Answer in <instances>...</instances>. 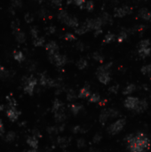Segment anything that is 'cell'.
Wrapping results in <instances>:
<instances>
[{
  "instance_id": "6da1fadb",
  "label": "cell",
  "mask_w": 151,
  "mask_h": 152,
  "mask_svg": "<svg viewBox=\"0 0 151 152\" xmlns=\"http://www.w3.org/2000/svg\"><path fill=\"white\" fill-rule=\"evenodd\" d=\"M125 124H126V121L125 118H120V119L117 120L115 123L111 124V125L108 126V133H110L112 135L119 133L123 130V128L125 127Z\"/></svg>"
},
{
  "instance_id": "7a4b0ae2",
  "label": "cell",
  "mask_w": 151,
  "mask_h": 152,
  "mask_svg": "<svg viewBox=\"0 0 151 152\" xmlns=\"http://www.w3.org/2000/svg\"><path fill=\"white\" fill-rule=\"evenodd\" d=\"M49 60L52 63L56 65L57 67H63L68 62V58L66 55L60 54L59 53H56L54 54H49Z\"/></svg>"
},
{
  "instance_id": "3957f363",
  "label": "cell",
  "mask_w": 151,
  "mask_h": 152,
  "mask_svg": "<svg viewBox=\"0 0 151 152\" xmlns=\"http://www.w3.org/2000/svg\"><path fill=\"white\" fill-rule=\"evenodd\" d=\"M85 22L87 25L89 30H93V31L98 30H101V27L104 25V23H103L101 17L96 18V19H88Z\"/></svg>"
},
{
  "instance_id": "277c9868",
  "label": "cell",
  "mask_w": 151,
  "mask_h": 152,
  "mask_svg": "<svg viewBox=\"0 0 151 152\" xmlns=\"http://www.w3.org/2000/svg\"><path fill=\"white\" fill-rule=\"evenodd\" d=\"M132 12V8L128 6H123L114 9V15L117 18H123Z\"/></svg>"
},
{
  "instance_id": "5b68a950",
  "label": "cell",
  "mask_w": 151,
  "mask_h": 152,
  "mask_svg": "<svg viewBox=\"0 0 151 152\" xmlns=\"http://www.w3.org/2000/svg\"><path fill=\"white\" fill-rule=\"evenodd\" d=\"M37 80L34 77H30L29 78H27L26 83H25V92L28 93L29 94H32L35 89V86H37Z\"/></svg>"
},
{
  "instance_id": "8992f818",
  "label": "cell",
  "mask_w": 151,
  "mask_h": 152,
  "mask_svg": "<svg viewBox=\"0 0 151 152\" xmlns=\"http://www.w3.org/2000/svg\"><path fill=\"white\" fill-rule=\"evenodd\" d=\"M99 81L103 85H108L111 80L110 71H96Z\"/></svg>"
},
{
  "instance_id": "52a82bcc",
  "label": "cell",
  "mask_w": 151,
  "mask_h": 152,
  "mask_svg": "<svg viewBox=\"0 0 151 152\" xmlns=\"http://www.w3.org/2000/svg\"><path fill=\"white\" fill-rule=\"evenodd\" d=\"M140 102V100L137 98V97H133V96H129L127 97L125 100V107L128 109H131V110H133L137 105L139 104Z\"/></svg>"
},
{
  "instance_id": "ba28073f",
  "label": "cell",
  "mask_w": 151,
  "mask_h": 152,
  "mask_svg": "<svg viewBox=\"0 0 151 152\" xmlns=\"http://www.w3.org/2000/svg\"><path fill=\"white\" fill-rule=\"evenodd\" d=\"M138 16L147 21H151V11L147 8H141L138 12Z\"/></svg>"
},
{
  "instance_id": "9c48e42d",
  "label": "cell",
  "mask_w": 151,
  "mask_h": 152,
  "mask_svg": "<svg viewBox=\"0 0 151 152\" xmlns=\"http://www.w3.org/2000/svg\"><path fill=\"white\" fill-rule=\"evenodd\" d=\"M46 49L49 53V54H54V53H58L59 46L56 44V42H54V41H50V42H48L46 45Z\"/></svg>"
},
{
  "instance_id": "30bf717a",
  "label": "cell",
  "mask_w": 151,
  "mask_h": 152,
  "mask_svg": "<svg viewBox=\"0 0 151 152\" xmlns=\"http://www.w3.org/2000/svg\"><path fill=\"white\" fill-rule=\"evenodd\" d=\"M64 24H66L67 26L73 28V29H77V28L79 27V21L78 19L75 16H68V19L66 20V21L64 22Z\"/></svg>"
},
{
  "instance_id": "8fae6325",
  "label": "cell",
  "mask_w": 151,
  "mask_h": 152,
  "mask_svg": "<svg viewBox=\"0 0 151 152\" xmlns=\"http://www.w3.org/2000/svg\"><path fill=\"white\" fill-rule=\"evenodd\" d=\"M148 102L145 99L140 100L139 104L137 105V107L133 109V111L135 113H141V112L145 111V110L148 108Z\"/></svg>"
},
{
  "instance_id": "7c38bea8",
  "label": "cell",
  "mask_w": 151,
  "mask_h": 152,
  "mask_svg": "<svg viewBox=\"0 0 151 152\" xmlns=\"http://www.w3.org/2000/svg\"><path fill=\"white\" fill-rule=\"evenodd\" d=\"M6 114H7V117H8V118H9L10 120L14 121V120H16V119L18 118L20 113L17 111V110H16L14 108H12H12H10L7 110Z\"/></svg>"
},
{
  "instance_id": "4fadbf2b",
  "label": "cell",
  "mask_w": 151,
  "mask_h": 152,
  "mask_svg": "<svg viewBox=\"0 0 151 152\" xmlns=\"http://www.w3.org/2000/svg\"><path fill=\"white\" fill-rule=\"evenodd\" d=\"M63 107H64L63 103L60 100L56 99L55 101H54L53 105H52V112L55 114V113H57L59 111H62V110H63Z\"/></svg>"
},
{
  "instance_id": "5bb4252c",
  "label": "cell",
  "mask_w": 151,
  "mask_h": 152,
  "mask_svg": "<svg viewBox=\"0 0 151 152\" xmlns=\"http://www.w3.org/2000/svg\"><path fill=\"white\" fill-rule=\"evenodd\" d=\"M88 31H90V30H89V29H88L87 25L85 24V22H84L82 25H79V27L77 28V29L75 30V33H76L77 35H79V36L84 35V34H85V33L88 32Z\"/></svg>"
},
{
  "instance_id": "9a60e30c",
  "label": "cell",
  "mask_w": 151,
  "mask_h": 152,
  "mask_svg": "<svg viewBox=\"0 0 151 152\" xmlns=\"http://www.w3.org/2000/svg\"><path fill=\"white\" fill-rule=\"evenodd\" d=\"M89 96H91V93H90V89L88 86H84L83 88H81V90L79 91L78 93V97L81 99H86Z\"/></svg>"
},
{
  "instance_id": "2e32d148",
  "label": "cell",
  "mask_w": 151,
  "mask_h": 152,
  "mask_svg": "<svg viewBox=\"0 0 151 152\" xmlns=\"http://www.w3.org/2000/svg\"><path fill=\"white\" fill-rule=\"evenodd\" d=\"M150 53H151L150 47H143V48L138 49V54L141 58H146V57L149 56Z\"/></svg>"
},
{
  "instance_id": "e0dca14e",
  "label": "cell",
  "mask_w": 151,
  "mask_h": 152,
  "mask_svg": "<svg viewBox=\"0 0 151 152\" xmlns=\"http://www.w3.org/2000/svg\"><path fill=\"white\" fill-rule=\"evenodd\" d=\"M14 35H15V39H16V41H17L18 43L23 44L25 41H26V38L27 37H26V35H25V33L23 31L19 30V31L15 32Z\"/></svg>"
},
{
  "instance_id": "ac0fdd59",
  "label": "cell",
  "mask_w": 151,
  "mask_h": 152,
  "mask_svg": "<svg viewBox=\"0 0 151 152\" xmlns=\"http://www.w3.org/2000/svg\"><path fill=\"white\" fill-rule=\"evenodd\" d=\"M117 39V37L115 34L111 33V32H108L107 35H105L104 38H103V43L104 44H109V43H112L113 41H115Z\"/></svg>"
},
{
  "instance_id": "d6986e66",
  "label": "cell",
  "mask_w": 151,
  "mask_h": 152,
  "mask_svg": "<svg viewBox=\"0 0 151 152\" xmlns=\"http://www.w3.org/2000/svg\"><path fill=\"white\" fill-rule=\"evenodd\" d=\"M70 108L71 112H72L74 115H77V114L81 111V109L83 108V106H82L81 104L73 103V104H70Z\"/></svg>"
},
{
  "instance_id": "ffe728a7",
  "label": "cell",
  "mask_w": 151,
  "mask_h": 152,
  "mask_svg": "<svg viewBox=\"0 0 151 152\" xmlns=\"http://www.w3.org/2000/svg\"><path fill=\"white\" fill-rule=\"evenodd\" d=\"M128 37V32L125 30H123L122 31H120V33L118 34V36L117 37V40L118 43H122L123 42L126 38Z\"/></svg>"
},
{
  "instance_id": "44dd1931",
  "label": "cell",
  "mask_w": 151,
  "mask_h": 152,
  "mask_svg": "<svg viewBox=\"0 0 151 152\" xmlns=\"http://www.w3.org/2000/svg\"><path fill=\"white\" fill-rule=\"evenodd\" d=\"M68 16H70V15H68V12L65 11V10H60V12H59V13H58V19H59V21H60L61 22H62V23H64V22L66 21V20L68 19Z\"/></svg>"
},
{
  "instance_id": "7402d4cb",
  "label": "cell",
  "mask_w": 151,
  "mask_h": 152,
  "mask_svg": "<svg viewBox=\"0 0 151 152\" xmlns=\"http://www.w3.org/2000/svg\"><path fill=\"white\" fill-rule=\"evenodd\" d=\"M54 118H55L56 122L62 123L67 118V116H66V114L64 113V111L62 110V111H59V112L54 114Z\"/></svg>"
},
{
  "instance_id": "603a6c76",
  "label": "cell",
  "mask_w": 151,
  "mask_h": 152,
  "mask_svg": "<svg viewBox=\"0 0 151 152\" xmlns=\"http://www.w3.org/2000/svg\"><path fill=\"white\" fill-rule=\"evenodd\" d=\"M45 37H38L35 39H33V45L37 47H40V46H43L45 45Z\"/></svg>"
},
{
  "instance_id": "cb8c5ba5",
  "label": "cell",
  "mask_w": 151,
  "mask_h": 152,
  "mask_svg": "<svg viewBox=\"0 0 151 152\" xmlns=\"http://www.w3.org/2000/svg\"><path fill=\"white\" fill-rule=\"evenodd\" d=\"M13 58H14L15 61H17L19 62H22L25 60L24 54L21 51H15L14 53H13Z\"/></svg>"
},
{
  "instance_id": "d4e9b609",
  "label": "cell",
  "mask_w": 151,
  "mask_h": 152,
  "mask_svg": "<svg viewBox=\"0 0 151 152\" xmlns=\"http://www.w3.org/2000/svg\"><path fill=\"white\" fill-rule=\"evenodd\" d=\"M135 90H136V86H135V85H133V84H130V85H128L125 89H123V93L125 94V95H130V94H132Z\"/></svg>"
},
{
  "instance_id": "484cf974",
  "label": "cell",
  "mask_w": 151,
  "mask_h": 152,
  "mask_svg": "<svg viewBox=\"0 0 151 152\" xmlns=\"http://www.w3.org/2000/svg\"><path fill=\"white\" fill-rule=\"evenodd\" d=\"M101 18L104 25L105 24H111L112 23V17L109 15L108 12H103L102 15L101 16Z\"/></svg>"
},
{
  "instance_id": "4316f807",
  "label": "cell",
  "mask_w": 151,
  "mask_h": 152,
  "mask_svg": "<svg viewBox=\"0 0 151 152\" xmlns=\"http://www.w3.org/2000/svg\"><path fill=\"white\" fill-rule=\"evenodd\" d=\"M108 117H109V115H108V109L107 110H102V112L100 115L99 120H100V122L102 124V125H104V124L108 121Z\"/></svg>"
},
{
  "instance_id": "83f0119b",
  "label": "cell",
  "mask_w": 151,
  "mask_h": 152,
  "mask_svg": "<svg viewBox=\"0 0 151 152\" xmlns=\"http://www.w3.org/2000/svg\"><path fill=\"white\" fill-rule=\"evenodd\" d=\"M87 66H88V62L84 58L78 60L77 62V67L79 68V70H85V68H87Z\"/></svg>"
},
{
  "instance_id": "f1b7e54d",
  "label": "cell",
  "mask_w": 151,
  "mask_h": 152,
  "mask_svg": "<svg viewBox=\"0 0 151 152\" xmlns=\"http://www.w3.org/2000/svg\"><path fill=\"white\" fill-rule=\"evenodd\" d=\"M27 142H28V144L33 148V149H37V144H38V141L37 139L35 137V136H32V137H30L28 140H27Z\"/></svg>"
},
{
  "instance_id": "f546056e",
  "label": "cell",
  "mask_w": 151,
  "mask_h": 152,
  "mask_svg": "<svg viewBox=\"0 0 151 152\" xmlns=\"http://www.w3.org/2000/svg\"><path fill=\"white\" fill-rule=\"evenodd\" d=\"M146 30V26L145 25H142V24H139V25H136L134 26L132 29V31L133 33H142Z\"/></svg>"
},
{
  "instance_id": "4dcf8cb0",
  "label": "cell",
  "mask_w": 151,
  "mask_h": 152,
  "mask_svg": "<svg viewBox=\"0 0 151 152\" xmlns=\"http://www.w3.org/2000/svg\"><path fill=\"white\" fill-rule=\"evenodd\" d=\"M92 59L96 61L101 62V63H102L104 61V56L102 55V53H101L99 52H95L92 53Z\"/></svg>"
},
{
  "instance_id": "1f68e13d",
  "label": "cell",
  "mask_w": 151,
  "mask_h": 152,
  "mask_svg": "<svg viewBox=\"0 0 151 152\" xmlns=\"http://www.w3.org/2000/svg\"><path fill=\"white\" fill-rule=\"evenodd\" d=\"M76 99H77V94H76L75 91L72 90V89L68 90V93H67V100H68V102H74Z\"/></svg>"
},
{
  "instance_id": "d6a6232c",
  "label": "cell",
  "mask_w": 151,
  "mask_h": 152,
  "mask_svg": "<svg viewBox=\"0 0 151 152\" xmlns=\"http://www.w3.org/2000/svg\"><path fill=\"white\" fill-rule=\"evenodd\" d=\"M113 63L112 62H108L104 65H101L97 68V71H110V68L112 67Z\"/></svg>"
},
{
  "instance_id": "836d02e7",
  "label": "cell",
  "mask_w": 151,
  "mask_h": 152,
  "mask_svg": "<svg viewBox=\"0 0 151 152\" xmlns=\"http://www.w3.org/2000/svg\"><path fill=\"white\" fill-rule=\"evenodd\" d=\"M39 82H40L41 86H48V82H49V77H47L46 75H45V74H41L40 77H39Z\"/></svg>"
},
{
  "instance_id": "e575fe53",
  "label": "cell",
  "mask_w": 151,
  "mask_h": 152,
  "mask_svg": "<svg viewBox=\"0 0 151 152\" xmlns=\"http://www.w3.org/2000/svg\"><path fill=\"white\" fill-rule=\"evenodd\" d=\"M11 27H12V29L13 30V33H15L17 31L20 30V21L18 20H14V21H12V24H11Z\"/></svg>"
},
{
  "instance_id": "d590c367",
  "label": "cell",
  "mask_w": 151,
  "mask_h": 152,
  "mask_svg": "<svg viewBox=\"0 0 151 152\" xmlns=\"http://www.w3.org/2000/svg\"><path fill=\"white\" fill-rule=\"evenodd\" d=\"M64 39L67 40V41H70V42H73V41H76L77 40V37L73 33L68 32V33H66L64 35Z\"/></svg>"
},
{
  "instance_id": "8d00e7d4",
  "label": "cell",
  "mask_w": 151,
  "mask_h": 152,
  "mask_svg": "<svg viewBox=\"0 0 151 152\" xmlns=\"http://www.w3.org/2000/svg\"><path fill=\"white\" fill-rule=\"evenodd\" d=\"M89 101H90V102L97 103V102H100L101 97H100V95H99L98 93H92V94H91V96H90Z\"/></svg>"
},
{
  "instance_id": "74e56055",
  "label": "cell",
  "mask_w": 151,
  "mask_h": 152,
  "mask_svg": "<svg viewBox=\"0 0 151 152\" xmlns=\"http://www.w3.org/2000/svg\"><path fill=\"white\" fill-rule=\"evenodd\" d=\"M108 112L109 117L115 118V117H117L119 116V111L117 109H116V108H108Z\"/></svg>"
},
{
  "instance_id": "f35d334b",
  "label": "cell",
  "mask_w": 151,
  "mask_h": 152,
  "mask_svg": "<svg viewBox=\"0 0 151 152\" xmlns=\"http://www.w3.org/2000/svg\"><path fill=\"white\" fill-rule=\"evenodd\" d=\"M141 71L144 75H150L151 74V64H148V65L143 66L141 68Z\"/></svg>"
},
{
  "instance_id": "ab89813d",
  "label": "cell",
  "mask_w": 151,
  "mask_h": 152,
  "mask_svg": "<svg viewBox=\"0 0 151 152\" xmlns=\"http://www.w3.org/2000/svg\"><path fill=\"white\" fill-rule=\"evenodd\" d=\"M85 8L88 12H92L94 10V3H93V1H92V0H88V1H86V3L85 5Z\"/></svg>"
},
{
  "instance_id": "60d3db41",
  "label": "cell",
  "mask_w": 151,
  "mask_h": 152,
  "mask_svg": "<svg viewBox=\"0 0 151 152\" xmlns=\"http://www.w3.org/2000/svg\"><path fill=\"white\" fill-rule=\"evenodd\" d=\"M139 48H143V47H150V42L148 39H143L140 41V43L138 45Z\"/></svg>"
},
{
  "instance_id": "b9f144b4",
  "label": "cell",
  "mask_w": 151,
  "mask_h": 152,
  "mask_svg": "<svg viewBox=\"0 0 151 152\" xmlns=\"http://www.w3.org/2000/svg\"><path fill=\"white\" fill-rule=\"evenodd\" d=\"M30 34H31V37L33 39L38 37V34H39V30L37 29V27H31V29H30Z\"/></svg>"
},
{
  "instance_id": "7bdbcfd3",
  "label": "cell",
  "mask_w": 151,
  "mask_h": 152,
  "mask_svg": "<svg viewBox=\"0 0 151 152\" xmlns=\"http://www.w3.org/2000/svg\"><path fill=\"white\" fill-rule=\"evenodd\" d=\"M58 143L61 147H67L68 144V141L67 140V138L65 137H61L58 139Z\"/></svg>"
},
{
  "instance_id": "ee69618b",
  "label": "cell",
  "mask_w": 151,
  "mask_h": 152,
  "mask_svg": "<svg viewBox=\"0 0 151 152\" xmlns=\"http://www.w3.org/2000/svg\"><path fill=\"white\" fill-rule=\"evenodd\" d=\"M11 4H12V8H21L22 6L21 0H12Z\"/></svg>"
},
{
  "instance_id": "f6af8a7d",
  "label": "cell",
  "mask_w": 151,
  "mask_h": 152,
  "mask_svg": "<svg viewBox=\"0 0 151 152\" xmlns=\"http://www.w3.org/2000/svg\"><path fill=\"white\" fill-rule=\"evenodd\" d=\"M72 1L77 6H78L80 8H83L86 3V0H72Z\"/></svg>"
},
{
  "instance_id": "bcb514c9",
  "label": "cell",
  "mask_w": 151,
  "mask_h": 152,
  "mask_svg": "<svg viewBox=\"0 0 151 152\" xmlns=\"http://www.w3.org/2000/svg\"><path fill=\"white\" fill-rule=\"evenodd\" d=\"M39 17L42 19H46L49 17V12L46 9H42L39 11Z\"/></svg>"
},
{
  "instance_id": "7dc6e473",
  "label": "cell",
  "mask_w": 151,
  "mask_h": 152,
  "mask_svg": "<svg viewBox=\"0 0 151 152\" xmlns=\"http://www.w3.org/2000/svg\"><path fill=\"white\" fill-rule=\"evenodd\" d=\"M24 19H25V21L27 23H31L33 21H34V17L33 15H31V13L28 12V13H26L25 16H24Z\"/></svg>"
},
{
  "instance_id": "c3c4849f",
  "label": "cell",
  "mask_w": 151,
  "mask_h": 152,
  "mask_svg": "<svg viewBox=\"0 0 151 152\" xmlns=\"http://www.w3.org/2000/svg\"><path fill=\"white\" fill-rule=\"evenodd\" d=\"M77 146L78 149H83L85 146V139H83V138H80V139H78L77 142Z\"/></svg>"
},
{
  "instance_id": "681fc988",
  "label": "cell",
  "mask_w": 151,
  "mask_h": 152,
  "mask_svg": "<svg viewBox=\"0 0 151 152\" xmlns=\"http://www.w3.org/2000/svg\"><path fill=\"white\" fill-rule=\"evenodd\" d=\"M118 90H119V86L118 85H114V86H110L108 88V92L111 93H114V94L117 93Z\"/></svg>"
},
{
  "instance_id": "f907efd6",
  "label": "cell",
  "mask_w": 151,
  "mask_h": 152,
  "mask_svg": "<svg viewBox=\"0 0 151 152\" xmlns=\"http://www.w3.org/2000/svg\"><path fill=\"white\" fill-rule=\"evenodd\" d=\"M101 139H102V136L99 133H96L92 138V142H93V143H99V142H101Z\"/></svg>"
},
{
  "instance_id": "816d5d0a",
  "label": "cell",
  "mask_w": 151,
  "mask_h": 152,
  "mask_svg": "<svg viewBox=\"0 0 151 152\" xmlns=\"http://www.w3.org/2000/svg\"><path fill=\"white\" fill-rule=\"evenodd\" d=\"M46 32L49 35H53L54 33L56 32V28L55 26H49L47 29H46Z\"/></svg>"
},
{
  "instance_id": "f5cc1de1",
  "label": "cell",
  "mask_w": 151,
  "mask_h": 152,
  "mask_svg": "<svg viewBox=\"0 0 151 152\" xmlns=\"http://www.w3.org/2000/svg\"><path fill=\"white\" fill-rule=\"evenodd\" d=\"M85 44L84 43H82V42H77V44H76V48L77 49V50H79V51H84L85 50Z\"/></svg>"
},
{
  "instance_id": "db71d44e",
  "label": "cell",
  "mask_w": 151,
  "mask_h": 152,
  "mask_svg": "<svg viewBox=\"0 0 151 152\" xmlns=\"http://www.w3.org/2000/svg\"><path fill=\"white\" fill-rule=\"evenodd\" d=\"M62 1L63 0H51V3L56 7H60L62 6Z\"/></svg>"
},
{
  "instance_id": "11a10c76",
  "label": "cell",
  "mask_w": 151,
  "mask_h": 152,
  "mask_svg": "<svg viewBox=\"0 0 151 152\" xmlns=\"http://www.w3.org/2000/svg\"><path fill=\"white\" fill-rule=\"evenodd\" d=\"M58 131H59V128H58V127L52 126V127L48 128V132H49L50 133H58Z\"/></svg>"
},
{
  "instance_id": "9f6ffc18",
  "label": "cell",
  "mask_w": 151,
  "mask_h": 152,
  "mask_svg": "<svg viewBox=\"0 0 151 152\" xmlns=\"http://www.w3.org/2000/svg\"><path fill=\"white\" fill-rule=\"evenodd\" d=\"M5 73H6V68L2 66H0V77H2L5 76Z\"/></svg>"
},
{
  "instance_id": "6f0895ef",
  "label": "cell",
  "mask_w": 151,
  "mask_h": 152,
  "mask_svg": "<svg viewBox=\"0 0 151 152\" xmlns=\"http://www.w3.org/2000/svg\"><path fill=\"white\" fill-rule=\"evenodd\" d=\"M80 132H81V127L79 126H76L73 127V133H78Z\"/></svg>"
},
{
  "instance_id": "680465c9",
  "label": "cell",
  "mask_w": 151,
  "mask_h": 152,
  "mask_svg": "<svg viewBox=\"0 0 151 152\" xmlns=\"http://www.w3.org/2000/svg\"><path fill=\"white\" fill-rule=\"evenodd\" d=\"M101 34H102V30H95L94 31V36L95 37H98Z\"/></svg>"
},
{
  "instance_id": "91938a15",
  "label": "cell",
  "mask_w": 151,
  "mask_h": 152,
  "mask_svg": "<svg viewBox=\"0 0 151 152\" xmlns=\"http://www.w3.org/2000/svg\"><path fill=\"white\" fill-rule=\"evenodd\" d=\"M106 103H107V100H101L100 102H99V104H100L101 106H104Z\"/></svg>"
},
{
  "instance_id": "94428289",
  "label": "cell",
  "mask_w": 151,
  "mask_h": 152,
  "mask_svg": "<svg viewBox=\"0 0 151 152\" xmlns=\"http://www.w3.org/2000/svg\"><path fill=\"white\" fill-rule=\"evenodd\" d=\"M3 132V125H2V122L0 121V133Z\"/></svg>"
},
{
  "instance_id": "6125c7cd",
  "label": "cell",
  "mask_w": 151,
  "mask_h": 152,
  "mask_svg": "<svg viewBox=\"0 0 151 152\" xmlns=\"http://www.w3.org/2000/svg\"><path fill=\"white\" fill-rule=\"evenodd\" d=\"M90 152H101V151L98 150V149H90Z\"/></svg>"
},
{
  "instance_id": "be15d7a7",
  "label": "cell",
  "mask_w": 151,
  "mask_h": 152,
  "mask_svg": "<svg viewBox=\"0 0 151 152\" xmlns=\"http://www.w3.org/2000/svg\"><path fill=\"white\" fill-rule=\"evenodd\" d=\"M35 1H37L38 4H41V3H42L43 2V0H35Z\"/></svg>"
},
{
  "instance_id": "e7e4bbea",
  "label": "cell",
  "mask_w": 151,
  "mask_h": 152,
  "mask_svg": "<svg viewBox=\"0 0 151 152\" xmlns=\"http://www.w3.org/2000/svg\"><path fill=\"white\" fill-rule=\"evenodd\" d=\"M3 109V107L1 106V105H0V111H1V110Z\"/></svg>"
},
{
  "instance_id": "03108f58",
  "label": "cell",
  "mask_w": 151,
  "mask_h": 152,
  "mask_svg": "<svg viewBox=\"0 0 151 152\" xmlns=\"http://www.w3.org/2000/svg\"><path fill=\"white\" fill-rule=\"evenodd\" d=\"M28 152H36V151H35V150H33V149H32V150H30V151H28Z\"/></svg>"
},
{
  "instance_id": "003e7915",
  "label": "cell",
  "mask_w": 151,
  "mask_h": 152,
  "mask_svg": "<svg viewBox=\"0 0 151 152\" xmlns=\"http://www.w3.org/2000/svg\"><path fill=\"white\" fill-rule=\"evenodd\" d=\"M150 99H151V95H150Z\"/></svg>"
}]
</instances>
